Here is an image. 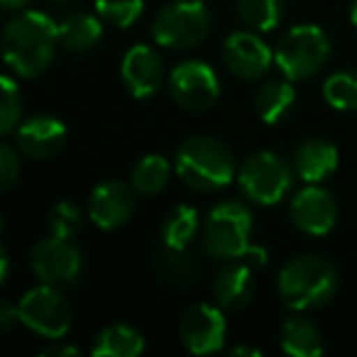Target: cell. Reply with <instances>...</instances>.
Listing matches in <instances>:
<instances>
[{
    "label": "cell",
    "instance_id": "cell-12",
    "mask_svg": "<svg viewBox=\"0 0 357 357\" xmlns=\"http://www.w3.org/2000/svg\"><path fill=\"white\" fill-rule=\"evenodd\" d=\"M289 215L296 230L311 238L328 235L335 228L337 220V204L328 189L318 184H308L291 199Z\"/></svg>",
    "mask_w": 357,
    "mask_h": 357
},
{
    "label": "cell",
    "instance_id": "cell-14",
    "mask_svg": "<svg viewBox=\"0 0 357 357\" xmlns=\"http://www.w3.org/2000/svg\"><path fill=\"white\" fill-rule=\"evenodd\" d=\"M135 189L123 181H103L91 191L89 215L100 230H118L135 215Z\"/></svg>",
    "mask_w": 357,
    "mask_h": 357
},
{
    "label": "cell",
    "instance_id": "cell-26",
    "mask_svg": "<svg viewBox=\"0 0 357 357\" xmlns=\"http://www.w3.org/2000/svg\"><path fill=\"white\" fill-rule=\"evenodd\" d=\"M323 98L333 110H357V71H335L323 84Z\"/></svg>",
    "mask_w": 357,
    "mask_h": 357
},
{
    "label": "cell",
    "instance_id": "cell-15",
    "mask_svg": "<svg viewBox=\"0 0 357 357\" xmlns=\"http://www.w3.org/2000/svg\"><path fill=\"white\" fill-rule=\"evenodd\" d=\"M120 76L132 98H149L154 96L164 84V64L157 50L149 45H135L123 56Z\"/></svg>",
    "mask_w": 357,
    "mask_h": 357
},
{
    "label": "cell",
    "instance_id": "cell-8",
    "mask_svg": "<svg viewBox=\"0 0 357 357\" xmlns=\"http://www.w3.org/2000/svg\"><path fill=\"white\" fill-rule=\"evenodd\" d=\"M20 323L47 340H61L71 328V306L59 287H35L17 303Z\"/></svg>",
    "mask_w": 357,
    "mask_h": 357
},
{
    "label": "cell",
    "instance_id": "cell-11",
    "mask_svg": "<svg viewBox=\"0 0 357 357\" xmlns=\"http://www.w3.org/2000/svg\"><path fill=\"white\" fill-rule=\"evenodd\" d=\"M228 323L223 308L211 303H196L178 321V340L191 355H211L218 352L225 342Z\"/></svg>",
    "mask_w": 357,
    "mask_h": 357
},
{
    "label": "cell",
    "instance_id": "cell-3",
    "mask_svg": "<svg viewBox=\"0 0 357 357\" xmlns=\"http://www.w3.org/2000/svg\"><path fill=\"white\" fill-rule=\"evenodd\" d=\"M174 169L189 189L204 191V194L225 189L235 178L233 152L223 142L204 135L189 137L176 149Z\"/></svg>",
    "mask_w": 357,
    "mask_h": 357
},
{
    "label": "cell",
    "instance_id": "cell-35",
    "mask_svg": "<svg viewBox=\"0 0 357 357\" xmlns=\"http://www.w3.org/2000/svg\"><path fill=\"white\" fill-rule=\"evenodd\" d=\"M233 355H252V357H257V355H262L259 350H255V347H243V345H238V347H233Z\"/></svg>",
    "mask_w": 357,
    "mask_h": 357
},
{
    "label": "cell",
    "instance_id": "cell-2",
    "mask_svg": "<svg viewBox=\"0 0 357 357\" xmlns=\"http://www.w3.org/2000/svg\"><path fill=\"white\" fill-rule=\"evenodd\" d=\"M337 269L321 255H298L279 269L277 289L291 311L321 308L337 291Z\"/></svg>",
    "mask_w": 357,
    "mask_h": 357
},
{
    "label": "cell",
    "instance_id": "cell-23",
    "mask_svg": "<svg viewBox=\"0 0 357 357\" xmlns=\"http://www.w3.org/2000/svg\"><path fill=\"white\" fill-rule=\"evenodd\" d=\"M196 233H199V211L189 204L172 208L162 223V240L167 245V250L184 252L194 243Z\"/></svg>",
    "mask_w": 357,
    "mask_h": 357
},
{
    "label": "cell",
    "instance_id": "cell-24",
    "mask_svg": "<svg viewBox=\"0 0 357 357\" xmlns=\"http://www.w3.org/2000/svg\"><path fill=\"white\" fill-rule=\"evenodd\" d=\"M169 178H172V164L162 154H147L135 164L130 174V186L139 196H154L167 189Z\"/></svg>",
    "mask_w": 357,
    "mask_h": 357
},
{
    "label": "cell",
    "instance_id": "cell-7",
    "mask_svg": "<svg viewBox=\"0 0 357 357\" xmlns=\"http://www.w3.org/2000/svg\"><path fill=\"white\" fill-rule=\"evenodd\" d=\"M211 32V13L201 0H176L157 13L152 37L167 50L199 47Z\"/></svg>",
    "mask_w": 357,
    "mask_h": 357
},
{
    "label": "cell",
    "instance_id": "cell-34",
    "mask_svg": "<svg viewBox=\"0 0 357 357\" xmlns=\"http://www.w3.org/2000/svg\"><path fill=\"white\" fill-rule=\"evenodd\" d=\"M32 0H0V6L6 8V10H20V8L30 6Z\"/></svg>",
    "mask_w": 357,
    "mask_h": 357
},
{
    "label": "cell",
    "instance_id": "cell-20",
    "mask_svg": "<svg viewBox=\"0 0 357 357\" xmlns=\"http://www.w3.org/2000/svg\"><path fill=\"white\" fill-rule=\"evenodd\" d=\"M144 352V337L137 328L113 323L96 335L91 355L93 357H139Z\"/></svg>",
    "mask_w": 357,
    "mask_h": 357
},
{
    "label": "cell",
    "instance_id": "cell-13",
    "mask_svg": "<svg viewBox=\"0 0 357 357\" xmlns=\"http://www.w3.org/2000/svg\"><path fill=\"white\" fill-rule=\"evenodd\" d=\"M223 61L233 76L243 81H257L272 69L274 54L255 30H240L223 42Z\"/></svg>",
    "mask_w": 357,
    "mask_h": 357
},
{
    "label": "cell",
    "instance_id": "cell-4",
    "mask_svg": "<svg viewBox=\"0 0 357 357\" xmlns=\"http://www.w3.org/2000/svg\"><path fill=\"white\" fill-rule=\"evenodd\" d=\"M331 40L318 25H296L284 32L274 50V64L289 81H306L326 66Z\"/></svg>",
    "mask_w": 357,
    "mask_h": 357
},
{
    "label": "cell",
    "instance_id": "cell-10",
    "mask_svg": "<svg viewBox=\"0 0 357 357\" xmlns=\"http://www.w3.org/2000/svg\"><path fill=\"white\" fill-rule=\"evenodd\" d=\"M30 267L42 284L69 287L79 279L81 267H84V255L71 240L52 235L32 248Z\"/></svg>",
    "mask_w": 357,
    "mask_h": 357
},
{
    "label": "cell",
    "instance_id": "cell-36",
    "mask_svg": "<svg viewBox=\"0 0 357 357\" xmlns=\"http://www.w3.org/2000/svg\"><path fill=\"white\" fill-rule=\"evenodd\" d=\"M350 22L357 30V0H352V6H350Z\"/></svg>",
    "mask_w": 357,
    "mask_h": 357
},
{
    "label": "cell",
    "instance_id": "cell-31",
    "mask_svg": "<svg viewBox=\"0 0 357 357\" xmlns=\"http://www.w3.org/2000/svg\"><path fill=\"white\" fill-rule=\"evenodd\" d=\"M15 323H20V311H17V306H10L8 301L0 303V328L3 331H10Z\"/></svg>",
    "mask_w": 357,
    "mask_h": 357
},
{
    "label": "cell",
    "instance_id": "cell-37",
    "mask_svg": "<svg viewBox=\"0 0 357 357\" xmlns=\"http://www.w3.org/2000/svg\"><path fill=\"white\" fill-rule=\"evenodd\" d=\"M54 3H69V0H54Z\"/></svg>",
    "mask_w": 357,
    "mask_h": 357
},
{
    "label": "cell",
    "instance_id": "cell-1",
    "mask_svg": "<svg viewBox=\"0 0 357 357\" xmlns=\"http://www.w3.org/2000/svg\"><path fill=\"white\" fill-rule=\"evenodd\" d=\"M59 45V25L40 10L15 15L3 30V56L20 79H37L50 69Z\"/></svg>",
    "mask_w": 357,
    "mask_h": 357
},
{
    "label": "cell",
    "instance_id": "cell-9",
    "mask_svg": "<svg viewBox=\"0 0 357 357\" xmlns=\"http://www.w3.org/2000/svg\"><path fill=\"white\" fill-rule=\"evenodd\" d=\"M169 91L181 108L201 113L215 105L220 96V81L206 61L189 59L174 66V71L169 74Z\"/></svg>",
    "mask_w": 357,
    "mask_h": 357
},
{
    "label": "cell",
    "instance_id": "cell-6",
    "mask_svg": "<svg viewBox=\"0 0 357 357\" xmlns=\"http://www.w3.org/2000/svg\"><path fill=\"white\" fill-rule=\"evenodd\" d=\"M294 174L296 172L287 159L264 149L243 162V167L238 169V186L252 204L277 206L291 191Z\"/></svg>",
    "mask_w": 357,
    "mask_h": 357
},
{
    "label": "cell",
    "instance_id": "cell-27",
    "mask_svg": "<svg viewBox=\"0 0 357 357\" xmlns=\"http://www.w3.org/2000/svg\"><path fill=\"white\" fill-rule=\"evenodd\" d=\"M47 228L54 238L74 240L84 228V213L74 201H59L50 208L47 215Z\"/></svg>",
    "mask_w": 357,
    "mask_h": 357
},
{
    "label": "cell",
    "instance_id": "cell-5",
    "mask_svg": "<svg viewBox=\"0 0 357 357\" xmlns=\"http://www.w3.org/2000/svg\"><path fill=\"white\" fill-rule=\"evenodd\" d=\"M250 233H252V213L245 204L228 201L215 206L204 225V250L215 259H243L250 252Z\"/></svg>",
    "mask_w": 357,
    "mask_h": 357
},
{
    "label": "cell",
    "instance_id": "cell-22",
    "mask_svg": "<svg viewBox=\"0 0 357 357\" xmlns=\"http://www.w3.org/2000/svg\"><path fill=\"white\" fill-rule=\"evenodd\" d=\"M100 17L89 13H71L59 22V45L69 52H89L103 37Z\"/></svg>",
    "mask_w": 357,
    "mask_h": 357
},
{
    "label": "cell",
    "instance_id": "cell-16",
    "mask_svg": "<svg viewBox=\"0 0 357 357\" xmlns=\"http://www.w3.org/2000/svg\"><path fill=\"white\" fill-rule=\"evenodd\" d=\"M15 142L25 157L32 159H50L64 147L66 142V125L54 115H35L17 125Z\"/></svg>",
    "mask_w": 357,
    "mask_h": 357
},
{
    "label": "cell",
    "instance_id": "cell-19",
    "mask_svg": "<svg viewBox=\"0 0 357 357\" xmlns=\"http://www.w3.org/2000/svg\"><path fill=\"white\" fill-rule=\"evenodd\" d=\"M291 84L294 81L284 76V79H274L259 86L255 93V113L259 115L262 123L279 125L291 115L296 105V89Z\"/></svg>",
    "mask_w": 357,
    "mask_h": 357
},
{
    "label": "cell",
    "instance_id": "cell-28",
    "mask_svg": "<svg viewBox=\"0 0 357 357\" xmlns=\"http://www.w3.org/2000/svg\"><path fill=\"white\" fill-rule=\"evenodd\" d=\"M144 10V0H96V13L105 25L130 27L139 20Z\"/></svg>",
    "mask_w": 357,
    "mask_h": 357
},
{
    "label": "cell",
    "instance_id": "cell-21",
    "mask_svg": "<svg viewBox=\"0 0 357 357\" xmlns=\"http://www.w3.org/2000/svg\"><path fill=\"white\" fill-rule=\"evenodd\" d=\"M279 345L291 357H318L323 355V335L306 318H287L279 331Z\"/></svg>",
    "mask_w": 357,
    "mask_h": 357
},
{
    "label": "cell",
    "instance_id": "cell-33",
    "mask_svg": "<svg viewBox=\"0 0 357 357\" xmlns=\"http://www.w3.org/2000/svg\"><path fill=\"white\" fill-rule=\"evenodd\" d=\"M8 272H10V257H8V250H0V282H6Z\"/></svg>",
    "mask_w": 357,
    "mask_h": 357
},
{
    "label": "cell",
    "instance_id": "cell-32",
    "mask_svg": "<svg viewBox=\"0 0 357 357\" xmlns=\"http://www.w3.org/2000/svg\"><path fill=\"white\" fill-rule=\"evenodd\" d=\"M79 355V347L76 345H52L47 350H42V357H74Z\"/></svg>",
    "mask_w": 357,
    "mask_h": 357
},
{
    "label": "cell",
    "instance_id": "cell-17",
    "mask_svg": "<svg viewBox=\"0 0 357 357\" xmlns=\"http://www.w3.org/2000/svg\"><path fill=\"white\" fill-rule=\"evenodd\" d=\"M215 303L225 311H240L255 296V267L248 259H230L213 279Z\"/></svg>",
    "mask_w": 357,
    "mask_h": 357
},
{
    "label": "cell",
    "instance_id": "cell-29",
    "mask_svg": "<svg viewBox=\"0 0 357 357\" xmlns=\"http://www.w3.org/2000/svg\"><path fill=\"white\" fill-rule=\"evenodd\" d=\"M3 84V103H0V132L10 135L17 130L20 125V115H22V96L17 89L15 79L10 76H3L0 79Z\"/></svg>",
    "mask_w": 357,
    "mask_h": 357
},
{
    "label": "cell",
    "instance_id": "cell-30",
    "mask_svg": "<svg viewBox=\"0 0 357 357\" xmlns=\"http://www.w3.org/2000/svg\"><path fill=\"white\" fill-rule=\"evenodd\" d=\"M20 176V157L10 144H0V186L10 189Z\"/></svg>",
    "mask_w": 357,
    "mask_h": 357
},
{
    "label": "cell",
    "instance_id": "cell-18",
    "mask_svg": "<svg viewBox=\"0 0 357 357\" xmlns=\"http://www.w3.org/2000/svg\"><path fill=\"white\" fill-rule=\"evenodd\" d=\"M337 162H340L337 147L323 137L303 139L294 149V172L306 184H321V181H326L337 169Z\"/></svg>",
    "mask_w": 357,
    "mask_h": 357
},
{
    "label": "cell",
    "instance_id": "cell-25",
    "mask_svg": "<svg viewBox=\"0 0 357 357\" xmlns=\"http://www.w3.org/2000/svg\"><path fill=\"white\" fill-rule=\"evenodd\" d=\"M235 8L240 22L255 32H272L284 15V0H238Z\"/></svg>",
    "mask_w": 357,
    "mask_h": 357
}]
</instances>
